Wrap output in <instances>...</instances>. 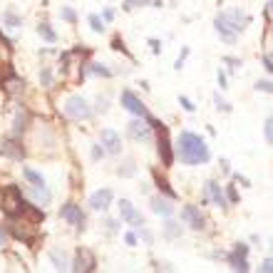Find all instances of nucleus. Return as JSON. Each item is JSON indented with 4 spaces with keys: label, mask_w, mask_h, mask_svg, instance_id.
<instances>
[{
    "label": "nucleus",
    "mask_w": 273,
    "mask_h": 273,
    "mask_svg": "<svg viewBox=\"0 0 273 273\" xmlns=\"http://www.w3.org/2000/svg\"><path fill=\"white\" fill-rule=\"evenodd\" d=\"M179 157L184 164H204V162H209L211 154H209V147L201 137L184 132L179 137Z\"/></svg>",
    "instance_id": "nucleus-1"
},
{
    "label": "nucleus",
    "mask_w": 273,
    "mask_h": 273,
    "mask_svg": "<svg viewBox=\"0 0 273 273\" xmlns=\"http://www.w3.org/2000/svg\"><path fill=\"white\" fill-rule=\"evenodd\" d=\"M65 112H67V117H72V120H90L92 117V109H90V104H87V99L85 97H80V95H72L67 102H65Z\"/></svg>",
    "instance_id": "nucleus-2"
},
{
    "label": "nucleus",
    "mask_w": 273,
    "mask_h": 273,
    "mask_svg": "<svg viewBox=\"0 0 273 273\" xmlns=\"http://www.w3.org/2000/svg\"><path fill=\"white\" fill-rule=\"evenodd\" d=\"M3 211H5L10 219H15L18 214H23V211H25V204H23V197H20L18 186L5 189V194H3Z\"/></svg>",
    "instance_id": "nucleus-3"
},
{
    "label": "nucleus",
    "mask_w": 273,
    "mask_h": 273,
    "mask_svg": "<svg viewBox=\"0 0 273 273\" xmlns=\"http://www.w3.org/2000/svg\"><path fill=\"white\" fill-rule=\"evenodd\" d=\"M216 20H221L228 30H233V32H241L246 25H248V15H244L239 8L236 10H228V13H221V15H216Z\"/></svg>",
    "instance_id": "nucleus-4"
},
{
    "label": "nucleus",
    "mask_w": 273,
    "mask_h": 273,
    "mask_svg": "<svg viewBox=\"0 0 273 273\" xmlns=\"http://www.w3.org/2000/svg\"><path fill=\"white\" fill-rule=\"evenodd\" d=\"M151 127H157V129H159V157H162L164 164L169 167V164L174 162V157H172V147H169V134H167V129H164L159 122H154V120H151Z\"/></svg>",
    "instance_id": "nucleus-5"
},
{
    "label": "nucleus",
    "mask_w": 273,
    "mask_h": 273,
    "mask_svg": "<svg viewBox=\"0 0 273 273\" xmlns=\"http://www.w3.org/2000/svg\"><path fill=\"white\" fill-rule=\"evenodd\" d=\"M122 107H127L132 114H137V117H147V107L142 104V99L134 95V92H129V90H124L122 92Z\"/></svg>",
    "instance_id": "nucleus-6"
},
{
    "label": "nucleus",
    "mask_w": 273,
    "mask_h": 273,
    "mask_svg": "<svg viewBox=\"0 0 273 273\" xmlns=\"http://www.w3.org/2000/svg\"><path fill=\"white\" fill-rule=\"evenodd\" d=\"M60 216H62L65 221L74 223L77 228H82V226H85V214H82L80 206H74V204H65V206L60 209Z\"/></svg>",
    "instance_id": "nucleus-7"
},
{
    "label": "nucleus",
    "mask_w": 273,
    "mask_h": 273,
    "mask_svg": "<svg viewBox=\"0 0 273 273\" xmlns=\"http://www.w3.org/2000/svg\"><path fill=\"white\" fill-rule=\"evenodd\" d=\"M181 219H184L194 231H201V228H204V219H201V214H199L197 206H184V209H181Z\"/></svg>",
    "instance_id": "nucleus-8"
},
{
    "label": "nucleus",
    "mask_w": 273,
    "mask_h": 273,
    "mask_svg": "<svg viewBox=\"0 0 273 273\" xmlns=\"http://www.w3.org/2000/svg\"><path fill=\"white\" fill-rule=\"evenodd\" d=\"M120 216H122L124 221L134 223V226H144V221H142L139 211H137V209L132 206V201H127V199H122V201H120Z\"/></svg>",
    "instance_id": "nucleus-9"
},
{
    "label": "nucleus",
    "mask_w": 273,
    "mask_h": 273,
    "mask_svg": "<svg viewBox=\"0 0 273 273\" xmlns=\"http://www.w3.org/2000/svg\"><path fill=\"white\" fill-rule=\"evenodd\" d=\"M102 144L107 147L109 154H120L122 151V139H120V134H117L114 129H104L102 132Z\"/></svg>",
    "instance_id": "nucleus-10"
},
{
    "label": "nucleus",
    "mask_w": 273,
    "mask_h": 273,
    "mask_svg": "<svg viewBox=\"0 0 273 273\" xmlns=\"http://www.w3.org/2000/svg\"><path fill=\"white\" fill-rule=\"evenodd\" d=\"M109 204H112V191H109V189H99V191H95V194H92V199H90V206H92L95 211H104Z\"/></svg>",
    "instance_id": "nucleus-11"
},
{
    "label": "nucleus",
    "mask_w": 273,
    "mask_h": 273,
    "mask_svg": "<svg viewBox=\"0 0 273 273\" xmlns=\"http://www.w3.org/2000/svg\"><path fill=\"white\" fill-rule=\"evenodd\" d=\"M129 137L137 139V142H149V137H151V127L144 124V122H129Z\"/></svg>",
    "instance_id": "nucleus-12"
},
{
    "label": "nucleus",
    "mask_w": 273,
    "mask_h": 273,
    "mask_svg": "<svg viewBox=\"0 0 273 273\" xmlns=\"http://www.w3.org/2000/svg\"><path fill=\"white\" fill-rule=\"evenodd\" d=\"M30 197L35 199L37 206H45V204H50L52 194H50V189H48L45 184H40V186H32V189H30Z\"/></svg>",
    "instance_id": "nucleus-13"
},
{
    "label": "nucleus",
    "mask_w": 273,
    "mask_h": 273,
    "mask_svg": "<svg viewBox=\"0 0 273 273\" xmlns=\"http://www.w3.org/2000/svg\"><path fill=\"white\" fill-rule=\"evenodd\" d=\"M206 199H211L216 206H226V197H223V191L216 181H209L206 184Z\"/></svg>",
    "instance_id": "nucleus-14"
},
{
    "label": "nucleus",
    "mask_w": 273,
    "mask_h": 273,
    "mask_svg": "<svg viewBox=\"0 0 273 273\" xmlns=\"http://www.w3.org/2000/svg\"><path fill=\"white\" fill-rule=\"evenodd\" d=\"M95 268V258L85 251H80V253H77V258H74V263H72V271H92Z\"/></svg>",
    "instance_id": "nucleus-15"
},
{
    "label": "nucleus",
    "mask_w": 273,
    "mask_h": 273,
    "mask_svg": "<svg viewBox=\"0 0 273 273\" xmlns=\"http://www.w3.org/2000/svg\"><path fill=\"white\" fill-rule=\"evenodd\" d=\"M151 211L159 214V216H172L174 206H172L167 199H162V197H154V199H151Z\"/></svg>",
    "instance_id": "nucleus-16"
},
{
    "label": "nucleus",
    "mask_w": 273,
    "mask_h": 273,
    "mask_svg": "<svg viewBox=\"0 0 273 273\" xmlns=\"http://www.w3.org/2000/svg\"><path fill=\"white\" fill-rule=\"evenodd\" d=\"M3 154L5 157H13V159H23V147L18 144V142H13V139H8L5 144H3Z\"/></svg>",
    "instance_id": "nucleus-17"
},
{
    "label": "nucleus",
    "mask_w": 273,
    "mask_h": 273,
    "mask_svg": "<svg viewBox=\"0 0 273 273\" xmlns=\"http://www.w3.org/2000/svg\"><path fill=\"white\" fill-rule=\"evenodd\" d=\"M228 261H231V268H233V271H244V273H246V271L251 268L248 261H246V256H241V253H236V251L228 256Z\"/></svg>",
    "instance_id": "nucleus-18"
},
{
    "label": "nucleus",
    "mask_w": 273,
    "mask_h": 273,
    "mask_svg": "<svg viewBox=\"0 0 273 273\" xmlns=\"http://www.w3.org/2000/svg\"><path fill=\"white\" fill-rule=\"evenodd\" d=\"M50 261L55 263V268H57V271H67V268H70V263H67L65 253H62V251H57V248H52V251H50Z\"/></svg>",
    "instance_id": "nucleus-19"
},
{
    "label": "nucleus",
    "mask_w": 273,
    "mask_h": 273,
    "mask_svg": "<svg viewBox=\"0 0 273 273\" xmlns=\"http://www.w3.org/2000/svg\"><path fill=\"white\" fill-rule=\"evenodd\" d=\"M8 57H10V43L0 35V65H3V67L8 65Z\"/></svg>",
    "instance_id": "nucleus-20"
},
{
    "label": "nucleus",
    "mask_w": 273,
    "mask_h": 273,
    "mask_svg": "<svg viewBox=\"0 0 273 273\" xmlns=\"http://www.w3.org/2000/svg\"><path fill=\"white\" fill-rule=\"evenodd\" d=\"M164 236H167V239H179V236H181V226L174 223V221H169V223L164 226Z\"/></svg>",
    "instance_id": "nucleus-21"
},
{
    "label": "nucleus",
    "mask_w": 273,
    "mask_h": 273,
    "mask_svg": "<svg viewBox=\"0 0 273 273\" xmlns=\"http://www.w3.org/2000/svg\"><path fill=\"white\" fill-rule=\"evenodd\" d=\"M23 174H25V179H27L32 186H40V184H45V181H43V176L37 174V172H32L30 167H25V169H23Z\"/></svg>",
    "instance_id": "nucleus-22"
},
{
    "label": "nucleus",
    "mask_w": 273,
    "mask_h": 273,
    "mask_svg": "<svg viewBox=\"0 0 273 273\" xmlns=\"http://www.w3.org/2000/svg\"><path fill=\"white\" fill-rule=\"evenodd\" d=\"M37 32H40V35L45 37L48 43H55V40H57V35L50 30V25H40V27H37Z\"/></svg>",
    "instance_id": "nucleus-23"
},
{
    "label": "nucleus",
    "mask_w": 273,
    "mask_h": 273,
    "mask_svg": "<svg viewBox=\"0 0 273 273\" xmlns=\"http://www.w3.org/2000/svg\"><path fill=\"white\" fill-rule=\"evenodd\" d=\"M60 15H62L67 23H74V20H77V15H74V10H72V8H62V10H60Z\"/></svg>",
    "instance_id": "nucleus-24"
},
{
    "label": "nucleus",
    "mask_w": 273,
    "mask_h": 273,
    "mask_svg": "<svg viewBox=\"0 0 273 273\" xmlns=\"http://www.w3.org/2000/svg\"><path fill=\"white\" fill-rule=\"evenodd\" d=\"M90 25H92L95 32H102V30H104V25H102V20H99L97 15H90Z\"/></svg>",
    "instance_id": "nucleus-25"
},
{
    "label": "nucleus",
    "mask_w": 273,
    "mask_h": 273,
    "mask_svg": "<svg viewBox=\"0 0 273 273\" xmlns=\"http://www.w3.org/2000/svg\"><path fill=\"white\" fill-rule=\"evenodd\" d=\"M25 129V114H18L15 117V134H20Z\"/></svg>",
    "instance_id": "nucleus-26"
},
{
    "label": "nucleus",
    "mask_w": 273,
    "mask_h": 273,
    "mask_svg": "<svg viewBox=\"0 0 273 273\" xmlns=\"http://www.w3.org/2000/svg\"><path fill=\"white\" fill-rule=\"evenodd\" d=\"M92 72H95V74H102V77H109V74H112L104 65H92Z\"/></svg>",
    "instance_id": "nucleus-27"
},
{
    "label": "nucleus",
    "mask_w": 273,
    "mask_h": 273,
    "mask_svg": "<svg viewBox=\"0 0 273 273\" xmlns=\"http://www.w3.org/2000/svg\"><path fill=\"white\" fill-rule=\"evenodd\" d=\"M120 174H122V176H134V167H132V162H127L124 167H120Z\"/></svg>",
    "instance_id": "nucleus-28"
},
{
    "label": "nucleus",
    "mask_w": 273,
    "mask_h": 273,
    "mask_svg": "<svg viewBox=\"0 0 273 273\" xmlns=\"http://www.w3.org/2000/svg\"><path fill=\"white\" fill-rule=\"evenodd\" d=\"M157 184H159V189H162V191H167V194H169V197H172V199H174V191H172V189H169V184H167V181H164V179H159V176H157Z\"/></svg>",
    "instance_id": "nucleus-29"
},
{
    "label": "nucleus",
    "mask_w": 273,
    "mask_h": 273,
    "mask_svg": "<svg viewBox=\"0 0 273 273\" xmlns=\"http://www.w3.org/2000/svg\"><path fill=\"white\" fill-rule=\"evenodd\" d=\"M40 80H43V85H50V82H52V72H50V70H43V72H40Z\"/></svg>",
    "instance_id": "nucleus-30"
},
{
    "label": "nucleus",
    "mask_w": 273,
    "mask_h": 273,
    "mask_svg": "<svg viewBox=\"0 0 273 273\" xmlns=\"http://www.w3.org/2000/svg\"><path fill=\"white\" fill-rule=\"evenodd\" d=\"M261 271H263V273H273V258H266V261L261 263Z\"/></svg>",
    "instance_id": "nucleus-31"
},
{
    "label": "nucleus",
    "mask_w": 273,
    "mask_h": 273,
    "mask_svg": "<svg viewBox=\"0 0 273 273\" xmlns=\"http://www.w3.org/2000/svg\"><path fill=\"white\" fill-rule=\"evenodd\" d=\"M179 102H181V107H184L186 112H194V109H197V107L191 104V99H186V97H179Z\"/></svg>",
    "instance_id": "nucleus-32"
},
{
    "label": "nucleus",
    "mask_w": 273,
    "mask_h": 273,
    "mask_svg": "<svg viewBox=\"0 0 273 273\" xmlns=\"http://www.w3.org/2000/svg\"><path fill=\"white\" fill-rule=\"evenodd\" d=\"M266 139H268V142H273V120H268V122H266Z\"/></svg>",
    "instance_id": "nucleus-33"
},
{
    "label": "nucleus",
    "mask_w": 273,
    "mask_h": 273,
    "mask_svg": "<svg viewBox=\"0 0 273 273\" xmlns=\"http://www.w3.org/2000/svg\"><path fill=\"white\" fill-rule=\"evenodd\" d=\"M256 87H258V90H263V92H273V82H258Z\"/></svg>",
    "instance_id": "nucleus-34"
},
{
    "label": "nucleus",
    "mask_w": 273,
    "mask_h": 273,
    "mask_svg": "<svg viewBox=\"0 0 273 273\" xmlns=\"http://www.w3.org/2000/svg\"><path fill=\"white\" fill-rule=\"evenodd\" d=\"M263 65H266L268 72H273V55H266V57H263Z\"/></svg>",
    "instance_id": "nucleus-35"
},
{
    "label": "nucleus",
    "mask_w": 273,
    "mask_h": 273,
    "mask_svg": "<svg viewBox=\"0 0 273 273\" xmlns=\"http://www.w3.org/2000/svg\"><path fill=\"white\" fill-rule=\"evenodd\" d=\"M5 20H8L10 25H20V18H18V15H13V13H8V15H5Z\"/></svg>",
    "instance_id": "nucleus-36"
},
{
    "label": "nucleus",
    "mask_w": 273,
    "mask_h": 273,
    "mask_svg": "<svg viewBox=\"0 0 273 273\" xmlns=\"http://www.w3.org/2000/svg\"><path fill=\"white\" fill-rule=\"evenodd\" d=\"M186 55H189V50H181V57H179V60H176V65H174L176 70H181V65H184V60H186Z\"/></svg>",
    "instance_id": "nucleus-37"
},
{
    "label": "nucleus",
    "mask_w": 273,
    "mask_h": 273,
    "mask_svg": "<svg viewBox=\"0 0 273 273\" xmlns=\"http://www.w3.org/2000/svg\"><path fill=\"white\" fill-rule=\"evenodd\" d=\"M139 233H142V239H144L147 244H151V233H149L147 228H142V226H139Z\"/></svg>",
    "instance_id": "nucleus-38"
},
{
    "label": "nucleus",
    "mask_w": 273,
    "mask_h": 273,
    "mask_svg": "<svg viewBox=\"0 0 273 273\" xmlns=\"http://www.w3.org/2000/svg\"><path fill=\"white\" fill-rule=\"evenodd\" d=\"M236 253L246 256V253H248V246H246V244H239V246H236Z\"/></svg>",
    "instance_id": "nucleus-39"
},
{
    "label": "nucleus",
    "mask_w": 273,
    "mask_h": 273,
    "mask_svg": "<svg viewBox=\"0 0 273 273\" xmlns=\"http://www.w3.org/2000/svg\"><path fill=\"white\" fill-rule=\"evenodd\" d=\"M102 154H104V151H102L99 147H92V159H99V157H102Z\"/></svg>",
    "instance_id": "nucleus-40"
},
{
    "label": "nucleus",
    "mask_w": 273,
    "mask_h": 273,
    "mask_svg": "<svg viewBox=\"0 0 273 273\" xmlns=\"http://www.w3.org/2000/svg\"><path fill=\"white\" fill-rule=\"evenodd\" d=\"M124 241H127L129 246H134V244H137V236H134V233H127V236H124Z\"/></svg>",
    "instance_id": "nucleus-41"
},
{
    "label": "nucleus",
    "mask_w": 273,
    "mask_h": 273,
    "mask_svg": "<svg viewBox=\"0 0 273 273\" xmlns=\"http://www.w3.org/2000/svg\"><path fill=\"white\" fill-rule=\"evenodd\" d=\"M219 85H221V90L226 87V74L223 72H219Z\"/></svg>",
    "instance_id": "nucleus-42"
},
{
    "label": "nucleus",
    "mask_w": 273,
    "mask_h": 273,
    "mask_svg": "<svg viewBox=\"0 0 273 273\" xmlns=\"http://www.w3.org/2000/svg\"><path fill=\"white\" fill-rule=\"evenodd\" d=\"M239 197H236V191H233V189H228V201H236Z\"/></svg>",
    "instance_id": "nucleus-43"
},
{
    "label": "nucleus",
    "mask_w": 273,
    "mask_h": 273,
    "mask_svg": "<svg viewBox=\"0 0 273 273\" xmlns=\"http://www.w3.org/2000/svg\"><path fill=\"white\" fill-rule=\"evenodd\" d=\"M114 18V10H104V20H112Z\"/></svg>",
    "instance_id": "nucleus-44"
},
{
    "label": "nucleus",
    "mask_w": 273,
    "mask_h": 273,
    "mask_svg": "<svg viewBox=\"0 0 273 273\" xmlns=\"http://www.w3.org/2000/svg\"><path fill=\"white\" fill-rule=\"evenodd\" d=\"M3 239H5V231H3V228H0V244H3Z\"/></svg>",
    "instance_id": "nucleus-45"
}]
</instances>
